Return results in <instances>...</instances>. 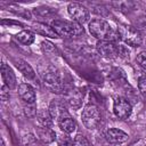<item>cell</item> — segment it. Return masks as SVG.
Here are the masks:
<instances>
[{"instance_id": "obj_2", "label": "cell", "mask_w": 146, "mask_h": 146, "mask_svg": "<svg viewBox=\"0 0 146 146\" xmlns=\"http://www.w3.org/2000/svg\"><path fill=\"white\" fill-rule=\"evenodd\" d=\"M51 27L57 33V35L62 38H72L76 35H81L84 32L81 24L74 21H66V19H54L51 22Z\"/></svg>"}, {"instance_id": "obj_6", "label": "cell", "mask_w": 146, "mask_h": 146, "mask_svg": "<svg viewBox=\"0 0 146 146\" xmlns=\"http://www.w3.org/2000/svg\"><path fill=\"white\" fill-rule=\"evenodd\" d=\"M113 112L116 117L121 120H125L130 116L132 112V107L131 104L128 102V99L123 97H116L113 103Z\"/></svg>"}, {"instance_id": "obj_19", "label": "cell", "mask_w": 146, "mask_h": 146, "mask_svg": "<svg viewBox=\"0 0 146 146\" xmlns=\"http://www.w3.org/2000/svg\"><path fill=\"white\" fill-rule=\"evenodd\" d=\"M16 38H17V40H18L21 43L26 44V46L33 43V41H34V39H35L34 33L31 32V31H27V30H24V31H21L19 33H17Z\"/></svg>"}, {"instance_id": "obj_28", "label": "cell", "mask_w": 146, "mask_h": 146, "mask_svg": "<svg viewBox=\"0 0 146 146\" xmlns=\"http://www.w3.org/2000/svg\"><path fill=\"white\" fill-rule=\"evenodd\" d=\"M0 96H1V99H2L3 102H6V100L9 99V88H8L7 86L2 84L1 91H0Z\"/></svg>"}, {"instance_id": "obj_16", "label": "cell", "mask_w": 146, "mask_h": 146, "mask_svg": "<svg viewBox=\"0 0 146 146\" xmlns=\"http://www.w3.org/2000/svg\"><path fill=\"white\" fill-rule=\"evenodd\" d=\"M16 67L18 68V71L26 79H29V80H34L35 79V72L27 62H25L23 59H17L16 60Z\"/></svg>"}, {"instance_id": "obj_24", "label": "cell", "mask_w": 146, "mask_h": 146, "mask_svg": "<svg viewBox=\"0 0 146 146\" xmlns=\"http://www.w3.org/2000/svg\"><path fill=\"white\" fill-rule=\"evenodd\" d=\"M24 113L27 117H33L36 115V107L34 106V104L24 105Z\"/></svg>"}, {"instance_id": "obj_26", "label": "cell", "mask_w": 146, "mask_h": 146, "mask_svg": "<svg viewBox=\"0 0 146 146\" xmlns=\"http://www.w3.org/2000/svg\"><path fill=\"white\" fill-rule=\"evenodd\" d=\"M136 24H137V30L140 32H144L145 34H146V15H144V16H140L138 19H137V22H136Z\"/></svg>"}, {"instance_id": "obj_1", "label": "cell", "mask_w": 146, "mask_h": 146, "mask_svg": "<svg viewBox=\"0 0 146 146\" xmlns=\"http://www.w3.org/2000/svg\"><path fill=\"white\" fill-rule=\"evenodd\" d=\"M89 32L92 36L98 39L99 41H115L117 39V32L113 30L110 23L104 19L95 18L89 22L88 24Z\"/></svg>"}, {"instance_id": "obj_8", "label": "cell", "mask_w": 146, "mask_h": 146, "mask_svg": "<svg viewBox=\"0 0 146 146\" xmlns=\"http://www.w3.org/2000/svg\"><path fill=\"white\" fill-rule=\"evenodd\" d=\"M48 110H49V112H50L52 119H54V120H57L58 122H59L62 119H64V117H66V116H70V114H68V112H67V110H66L64 103H63L62 100H59V99H54V100L50 103Z\"/></svg>"}, {"instance_id": "obj_4", "label": "cell", "mask_w": 146, "mask_h": 146, "mask_svg": "<svg viewBox=\"0 0 146 146\" xmlns=\"http://www.w3.org/2000/svg\"><path fill=\"white\" fill-rule=\"evenodd\" d=\"M81 120L87 129H96L102 120V115L98 107L92 104L87 105L82 111Z\"/></svg>"}, {"instance_id": "obj_20", "label": "cell", "mask_w": 146, "mask_h": 146, "mask_svg": "<svg viewBox=\"0 0 146 146\" xmlns=\"http://www.w3.org/2000/svg\"><path fill=\"white\" fill-rule=\"evenodd\" d=\"M56 141L58 146H73V139L68 136V133H65V132L57 135Z\"/></svg>"}, {"instance_id": "obj_9", "label": "cell", "mask_w": 146, "mask_h": 146, "mask_svg": "<svg viewBox=\"0 0 146 146\" xmlns=\"http://www.w3.org/2000/svg\"><path fill=\"white\" fill-rule=\"evenodd\" d=\"M66 102L73 108H80L83 102V92L78 88H71L66 91Z\"/></svg>"}, {"instance_id": "obj_25", "label": "cell", "mask_w": 146, "mask_h": 146, "mask_svg": "<svg viewBox=\"0 0 146 146\" xmlns=\"http://www.w3.org/2000/svg\"><path fill=\"white\" fill-rule=\"evenodd\" d=\"M138 89L140 94L146 97V75H140L138 79Z\"/></svg>"}, {"instance_id": "obj_12", "label": "cell", "mask_w": 146, "mask_h": 146, "mask_svg": "<svg viewBox=\"0 0 146 146\" xmlns=\"http://www.w3.org/2000/svg\"><path fill=\"white\" fill-rule=\"evenodd\" d=\"M1 78L3 80V84L7 86L9 89H15L16 88V75L11 67L7 65L6 63L1 64Z\"/></svg>"}, {"instance_id": "obj_14", "label": "cell", "mask_w": 146, "mask_h": 146, "mask_svg": "<svg viewBox=\"0 0 146 146\" xmlns=\"http://www.w3.org/2000/svg\"><path fill=\"white\" fill-rule=\"evenodd\" d=\"M106 139L112 143V144H119V143H124L128 140L129 136L128 133H125L123 130L121 129H116V128H111L106 131L105 135Z\"/></svg>"}, {"instance_id": "obj_21", "label": "cell", "mask_w": 146, "mask_h": 146, "mask_svg": "<svg viewBox=\"0 0 146 146\" xmlns=\"http://www.w3.org/2000/svg\"><path fill=\"white\" fill-rule=\"evenodd\" d=\"M56 11V9L49 8V7H38L33 9V14L40 17H48L50 15H52Z\"/></svg>"}, {"instance_id": "obj_5", "label": "cell", "mask_w": 146, "mask_h": 146, "mask_svg": "<svg viewBox=\"0 0 146 146\" xmlns=\"http://www.w3.org/2000/svg\"><path fill=\"white\" fill-rule=\"evenodd\" d=\"M67 11H68V15L72 17V19L81 25L83 23H87L90 18L88 8L78 2H71L67 6Z\"/></svg>"}, {"instance_id": "obj_13", "label": "cell", "mask_w": 146, "mask_h": 146, "mask_svg": "<svg viewBox=\"0 0 146 146\" xmlns=\"http://www.w3.org/2000/svg\"><path fill=\"white\" fill-rule=\"evenodd\" d=\"M35 133H36V137L44 144H49V143H52L56 138H57V135L56 132L49 128V127H43V125H40V127H36L35 128Z\"/></svg>"}, {"instance_id": "obj_10", "label": "cell", "mask_w": 146, "mask_h": 146, "mask_svg": "<svg viewBox=\"0 0 146 146\" xmlns=\"http://www.w3.org/2000/svg\"><path fill=\"white\" fill-rule=\"evenodd\" d=\"M18 95L21 99L26 104H34L36 96L34 88L29 83H21L18 87Z\"/></svg>"}, {"instance_id": "obj_23", "label": "cell", "mask_w": 146, "mask_h": 146, "mask_svg": "<svg viewBox=\"0 0 146 146\" xmlns=\"http://www.w3.org/2000/svg\"><path fill=\"white\" fill-rule=\"evenodd\" d=\"M73 146H92V145L83 135L78 133L73 139Z\"/></svg>"}, {"instance_id": "obj_18", "label": "cell", "mask_w": 146, "mask_h": 146, "mask_svg": "<svg viewBox=\"0 0 146 146\" xmlns=\"http://www.w3.org/2000/svg\"><path fill=\"white\" fill-rule=\"evenodd\" d=\"M36 119L39 121V123L43 127H49L51 128L52 123H54V119L49 112V110H40L36 113Z\"/></svg>"}, {"instance_id": "obj_3", "label": "cell", "mask_w": 146, "mask_h": 146, "mask_svg": "<svg viewBox=\"0 0 146 146\" xmlns=\"http://www.w3.org/2000/svg\"><path fill=\"white\" fill-rule=\"evenodd\" d=\"M117 35L125 44L131 47H139L143 42L140 32L130 25H120L117 27Z\"/></svg>"}, {"instance_id": "obj_7", "label": "cell", "mask_w": 146, "mask_h": 146, "mask_svg": "<svg viewBox=\"0 0 146 146\" xmlns=\"http://www.w3.org/2000/svg\"><path fill=\"white\" fill-rule=\"evenodd\" d=\"M96 49L98 54L105 58H115L119 56V46H116L113 41H98Z\"/></svg>"}, {"instance_id": "obj_27", "label": "cell", "mask_w": 146, "mask_h": 146, "mask_svg": "<svg viewBox=\"0 0 146 146\" xmlns=\"http://www.w3.org/2000/svg\"><path fill=\"white\" fill-rule=\"evenodd\" d=\"M137 63L146 70V51H141L137 55Z\"/></svg>"}, {"instance_id": "obj_22", "label": "cell", "mask_w": 146, "mask_h": 146, "mask_svg": "<svg viewBox=\"0 0 146 146\" xmlns=\"http://www.w3.org/2000/svg\"><path fill=\"white\" fill-rule=\"evenodd\" d=\"M41 48H42V50L46 54H49V55H58L57 48L51 42H49V41H42L41 42Z\"/></svg>"}, {"instance_id": "obj_15", "label": "cell", "mask_w": 146, "mask_h": 146, "mask_svg": "<svg viewBox=\"0 0 146 146\" xmlns=\"http://www.w3.org/2000/svg\"><path fill=\"white\" fill-rule=\"evenodd\" d=\"M32 29H33L36 33H39V34H41V35H43V36L59 38V36L57 35V33L54 31V29H52L51 26H49L48 24L36 22V23H33V24H32Z\"/></svg>"}, {"instance_id": "obj_17", "label": "cell", "mask_w": 146, "mask_h": 146, "mask_svg": "<svg viewBox=\"0 0 146 146\" xmlns=\"http://www.w3.org/2000/svg\"><path fill=\"white\" fill-rule=\"evenodd\" d=\"M58 124H59L60 130L63 132H65V133H72V132H74L76 130V122L71 116H66V117L62 119L58 122Z\"/></svg>"}, {"instance_id": "obj_11", "label": "cell", "mask_w": 146, "mask_h": 146, "mask_svg": "<svg viewBox=\"0 0 146 146\" xmlns=\"http://www.w3.org/2000/svg\"><path fill=\"white\" fill-rule=\"evenodd\" d=\"M42 79L47 84L52 87H57L60 84V74L58 70L54 66H48L42 72Z\"/></svg>"}]
</instances>
